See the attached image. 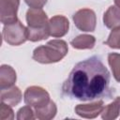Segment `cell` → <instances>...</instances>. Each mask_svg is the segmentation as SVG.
Instances as JSON below:
<instances>
[{"label":"cell","instance_id":"18","mask_svg":"<svg viewBox=\"0 0 120 120\" xmlns=\"http://www.w3.org/2000/svg\"><path fill=\"white\" fill-rule=\"evenodd\" d=\"M16 118L18 120H33L36 118L35 112L32 110L31 106H29V105L23 106L17 112Z\"/></svg>","mask_w":120,"mask_h":120},{"label":"cell","instance_id":"7","mask_svg":"<svg viewBox=\"0 0 120 120\" xmlns=\"http://www.w3.org/2000/svg\"><path fill=\"white\" fill-rule=\"evenodd\" d=\"M19 6L20 0H0V21L3 24L18 21L17 13Z\"/></svg>","mask_w":120,"mask_h":120},{"label":"cell","instance_id":"19","mask_svg":"<svg viewBox=\"0 0 120 120\" xmlns=\"http://www.w3.org/2000/svg\"><path fill=\"white\" fill-rule=\"evenodd\" d=\"M0 119L1 120H12L14 119V112L11 106L1 102L0 105Z\"/></svg>","mask_w":120,"mask_h":120},{"label":"cell","instance_id":"13","mask_svg":"<svg viewBox=\"0 0 120 120\" xmlns=\"http://www.w3.org/2000/svg\"><path fill=\"white\" fill-rule=\"evenodd\" d=\"M34 112L36 118L39 120H50L54 118V116L56 115L57 107L54 101L50 100L47 104L38 108H35Z\"/></svg>","mask_w":120,"mask_h":120},{"label":"cell","instance_id":"2","mask_svg":"<svg viewBox=\"0 0 120 120\" xmlns=\"http://www.w3.org/2000/svg\"><path fill=\"white\" fill-rule=\"evenodd\" d=\"M27 40L37 42L50 36L48 16L42 8H30L26 12Z\"/></svg>","mask_w":120,"mask_h":120},{"label":"cell","instance_id":"21","mask_svg":"<svg viewBox=\"0 0 120 120\" xmlns=\"http://www.w3.org/2000/svg\"><path fill=\"white\" fill-rule=\"evenodd\" d=\"M113 1H114L115 6H116L117 8H120V0H113Z\"/></svg>","mask_w":120,"mask_h":120},{"label":"cell","instance_id":"12","mask_svg":"<svg viewBox=\"0 0 120 120\" xmlns=\"http://www.w3.org/2000/svg\"><path fill=\"white\" fill-rule=\"evenodd\" d=\"M103 23L109 29L120 28V8L111 6L103 14Z\"/></svg>","mask_w":120,"mask_h":120},{"label":"cell","instance_id":"8","mask_svg":"<svg viewBox=\"0 0 120 120\" xmlns=\"http://www.w3.org/2000/svg\"><path fill=\"white\" fill-rule=\"evenodd\" d=\"M103 108H104L103 100H97L88 104H78L75 107L74 111L79 116L82 118L93 119L98 117L101 113Z\"/></svg>","mask_w":120,"mask_h":120},{"label":"cell","instance_id":"5","mask_svg":"<svg viewBox=\"0 0 120 120\" xmlns=\"http://www.w3.org/2000/svg\"><path fill=\"white\" fill-rule=\"evenodd\" d=\"M75 26L83 32H93L97 25V17L93 9L82 8L76 11L72 16Z\"/></svg>","mask_w":120,"mask_h":120},{"label":"cell","instance_id":"3","mask_svg":"<svg viewBox=\"0 0 120 120\" xmlns=\"http://www.w3.org/2000/svg\"><path fill=\"white\" fill-rule=\"evenodd\" d=\"M68 52V43L63 39H52L45 45L37 47L33 52V59L40 64H52L61 61Z\"/></svg>","mask_w":120,"mask_h":120},{"label":"cell","instance_id":"1","mask_svg":"<svg viewBox=\"0 0 120 120\" xmlns=\"http://www.w3.org/2000/svg\"><path fill=\"white\" fill-rule=\"evenodd\" d=\"M111 75L100 58L92 56L77 63L62 85L63 95L81 101L112 98Z\"/></svg>","mask_w":120,"mask_h":120},{"label":"cell","instance_id":"20","mask_svg":"<svg viewBox=\"0 0 120 120\" xmlns=\"http://www.w3.org/2000/svg\"><path fill=\"white\" fill-rule=\"evenodd\" d=\"M48 0H24L25 4L30 7V8H42Z\"/></svg>","mask_w":120,"mask_h":120},{"label":"cell","instance_id":"11","mask_svg":"<svg viewBox=\"0 0 120 120\" xmlns=\"http://www.w3.org/2000/svg\"><path fill=\"white\" fill-rule=\"evenodd\" d=\"M17 80L16 71L8 65H2L0 67V89H7L14 85Z\"/></svg>","mask_w":120,"mask_h":120},{"label":"cell","instance_id":"15","mask_svg":"<svg viewBox=\"0 0 120 120\" xmlns=\"http://www.w3.org/2000/svg\"><path fill=\"white\" fill-rule=\"evenodd\" d=\"M120 113V97H116L113 101L105 106L101 112V118L103 120H114Z\"/></svg>","mask_w":120,"mask_h":120},{"label":"cell","instance_id":"9","mask_svg":"<svg viewBox=\"0 0 120 120\" xmlns=\"http://www.w3.org/2000/svg\"><path fill=\"white\" fill-rule=\"evenodd\" d=\"M69 28V22L68 18L63 15L52 16L49 20L50 36L52 38H62L68 32Z\"/></svg>","mask_w":120,"mask_h":120},{"label":"cell","instance_id":"17","mask_svg":"<svg viewBox=\"0 0 120 120\" xmlns=\"http://www.w3.org/2000/svg\"><path fill=\"white\" fill-rule=\"evenodd\" d=\"M104 43L108 45L110 48L120 49V28L112 30L108 37V39Z\"/></svg>","mask_w":120,"mask_h":120},{"label":"cell","instance_id":"6","mask_svg":"<svg viewBox=\"0 0 120 120\" xmlns=\"http://www.w3.org/2000/svg\"><path fill=\"white\" fill-rule=\"evenodd\" d=\"M23 100L26 105H29L35 109L47 104L51 100V98L49 93L44 88L33 85L27 87L24 91Z\"/></svg>","mask_w":120,"mask_h":120},{"label":"cell","instance_id":"16","mask_svg":"<svg viewBox=\"0 0 120 120\" xmlns=\"http://www.w3.org/2000/svg\"><path fill=\"white\" fill-rule=\"evenodd\" d=\"M108 63L112 69V76L116 82H120V53L111 52L108 55Z\"/></svg>","mask_w":120,"mask_h":120},{"label":"cell","instance_id":"14","mask_svg":"<svg viewBox=\"0 0 120 120\" xmlns=\"http://www.w3.org/2000/svg\"><path fill=\"white\" fill-rule=\"evenodd\" d=\"M96 38L91 35H79L70 41V45L77 50H90L95 47Z\"/></svg>","mask_w":120,"mask_h":120},{"label":"cell","instance_id":"4","mask_svg":"<svg viewBox=\"0 0 120 120\" xmlns=\"http://www.w3.org/2000/svg\"><path fill=\"white\" fill-rule=\"evenodd\" d=\"M3 39L11 46H19L27 40L26 27L18 20L15 22L5 24L2 31Z\"/></svg>","mask_w":120,"mask_h":120},{"label":"cell","instance_id":"10","mask_svg":"<svg viewBox=\"0 0 120 120\" xmlns=\"http://www.w3.org/2000/svg\"><path fill=\"white\" fill-rule=\"evenodd\" d=\"M0 98H1V102H4L11 107H14L17 106L22 101V95L20 88L13 85L9 88L1 90Z\"/></svg>","mask_w":120,"mask_h":120}]
</instances>
